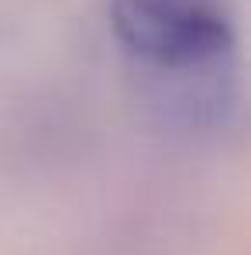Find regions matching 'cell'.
Listing matches in <instances>:
<instances>
[{
  "label": "cell",
  "instance_id": "obj_1",
  "mask_svg": "<svg viewBox=\"0 0 251 255\" xmlns=\"http://www.w3.org/2000/svg\"><path fill=\"white\" fill-rule=\"evenodd\" d=\"M110 24L117 42L159 76L217 86L234 62L227 0H114Z\"/></svg>",
  "mask_w": 251,
  "mask_h": 255
}]
</instances>
